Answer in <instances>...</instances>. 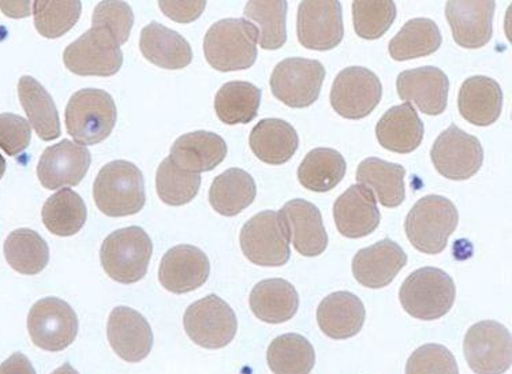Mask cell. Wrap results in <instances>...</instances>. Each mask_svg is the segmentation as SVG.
Instances as JSON below:
<instances>
[{
    "label": "cell",
    "mask_w": 512,
    "mask_h": 374,
    "mask_svg": "<svg viewBox=\"0 0 512 374\" xmlns=\"http://www.w3.org/2000/svg\"><path fill=\"white\" fill-rule=\"evenodd\" d=\"M259 32L245 18H226L213 24L204 37L205 59L213 69L229 73L250 69L257 59Z\"/></svg>",
    "instance_id": "1"
},
{
    "label": "cell",
    "mask_w": 512,
    "mask_h": 374,
    "mask_svg": "<svg viewBox=\"0 0 512 374\" xmlns=\"http://www.w3.org/2000/svg\"><path fill=\"white\" fill-rule=\"evenodd\" d=\"M97 208L110 218L140 212L145 205V183L140 168L126 160L106 164L93 185Z\"/></svg>",
    "instance_id": "2"
},
{
    "label": "cell",
    "mask_w": 512,
    "mask_h": 374,
    "mask_svg": "<svg viewBox=\"0 0 512 374\" xmlns=\"http://www.w3.org/2000/svg\"><path fill=\"white\" fill-rule=\"evenodd\" d=\"M459 213L451 200L431 194L417 201L405 220L407 239L418 252L440 254L457 230Z\"/></svg>",
    "instance_id": "3"
},
{
    "label": "cell",
    "mask_w": 512,
    "mask_h": 374,
    "mask_svg": "<svg viewBox=\"0 0 512 374\" xmlns=\"http://www.w3.org/2000/svg\"><path fill=\"white\" fill-rule=\"evenodd\" d=\"M457 297L454 280L443 269L425 267L411 273L403 282L399 299L407 314L417 320L442 319Z\"/></svg>",
    "instance_id": "4"
},
{
    "label": "cell",
    "mask_w": 512,
    "mask_h": 374,
    "mask_svg": "<svg viewBox=\"0 0 512 374\" xmlns=\"http://www.w3.org/2000/svg\"><path fill=\"white\" fill-rule=\"evenodd\" d=\"M118 111L110 93L82 89L70 97L65 112L67 133L81 145H97L110 137Z\"/></svg>",
    "instance_id": "5"
},
{
    "label": "cell",
    "mask_w": 512,
    "mask_h": 374,
    "mask_svg": "<svg viewBox=\"0 0 512 374\" xmlns=\"http://www.w3.org/2000/svg\"><path fill=\"white\" fill-rule=\"evenodd\" d=\"M153 245L141 227H127L104 239L100 260L104 271L115 282L137 283L147 275Z\"/></svg>",
    "instance_id": "6"
},
{
    "label": "cell",
    "mask_w": 512,
    "mask_h": 374,
    "mask_svg": "<svg viewBox=\"0 0 512 374\" xmlns=\"http://www.w3.org/2000/svg\"><path fill=\"white\" fill-rule=\"evenodd\" d=\"M183 327L197 346L218 350L233 342L238 320L226 301L211 294L186 309Z\"/></svg>",
    "instance_id": "7"
},
{
    "label": "cell",
    "mask_w": 512,
    "mask_h": 374,
    "mask_svg": "<svg viewBox=\"0 0 512 374\" xmlns=\"http://www.w3.org/2000/svg\"><path fill=\"white\" fill-rule=\"evenodd\" d=\"M241 249L250 263L260 267H282L290 260V241L279 212L254 215L242 227Z\"/></svg>",
    "instance_id": "8"
},
{
    "label": "cell",
    "mask_w": 512,
    "mask_h": 374,
    "mask_svg": "<svg viewBox=\"0 0 512 374\" xmlns=\"http://www.w3.org/2000/svg\"><path fill=\"white\" fill-rule=\"evenodd\" d=\"M325 80L323 63L305 58H289L272 71V95L291 108H308L319 99Z\"/></svg>",
    "instance_id": "9"
},
{
    "label": "cell",
    "mask_w": 512,
    "mask_h": 374,
    "mask_svg": "<svg viewBox=\"0 0 512 374\" xmlns=\"http://www.w3.org/2000/svg\"><path fill=\"white\" fill-rule=\"evenodd\" d=\"M63 62L77 76L111 77L121 70L123 54L110 33L91 28L66 48Z\"/></svg>",
    "instance_id": "10"
},
{
    "label": "cell",
    "mask_w": 512,
    "mask_h": 374,
    "mask_svg": "<svg viewBox=\"0 0 512 374\" xmlns=\"http://www.w3.org/2000/svg\"><path fill=\"white\" fill-rule=\"evenodd\" d=\"M383 96L379 77L366 67L340 71L332 84L330 102L340 117L358 121L372 114Z\"/></svg>",
    "instance_id": "11"
},
{
    "label": "cell",
    "mask_w": 512,
    "mask_h": 374,
    "mask_svg": "<svg viewBox=\"0 0 512 374\" xmlns=\"http://www.w3.org/2000/svg\"><path fill=\"white\" fill-rule=\"evenodd\" d=\"M463 353L476 374H503L511 368V335L503 324L485 320L466 332Z\"/></svg>",
    "instance_id": "12"
},
{
    "label": "cell",
    "mask_w": 512,
    "mask_h": 374,
    "mask_svg": "<svg viewBox=\"0 0 512 374\" xmlns=\"http://www.w3.org/2000/svg\"><path fill=\"white\" fill-rule=\"evenodd\" d=\"M436 171L451 181H467L481 170L484 149L480 140L451 125L436 138L431 151Z\"/></svg>",
    "instance_id": "13"
},
{
    "label": "cell",
    "mask_w": 512,
    "mask_h": 374,
    "mask_svg": "<svg viewBox=\"0 0 512 374\" xmlns=\"http://www.w3.org/2000/svg\"><path fill=\"white\" fill-rule=\"evenodd\" d=\"M28 331L37 347L56 353L65 350L76 340L78 317L62 299H40L29 312Z\"/></svg>",
    "instance_id": "14"
},
{
    "label": "cell",
    "mask_w": 512,
    "mask_h": 374,
    "mask_svg": "<svg viewBox=\"0 0 512 374\" xmlns=\"http://www.w3.org/2000/svg\"><path fill=\"white\" fill-rule=\"evenodd\" d=\"M298 41L315 51L334 50L345 36L342 5L335 0H306L298 7Z\"/></svg>",
    "instance_id": "15"
},
{
    "label": "cell",
    "mask_w": 512,
    "mask_h": 374,
    "mask_svg": "<svg viewBox=\"0 0 512 374\" xmlns=\"http://www.w3.org/2000/svg\"><path fill=\"white\" fill-rule=\"evenodd\" d=\"M91 162V152L87 147L62 140L43 152L37 166V177L48 190L77 186L87 175Z\"/></svg>",
    "instance_id": "16"
},
{
    "label": "cell",
    "mask_w": 512,
    "mask_h": 374,
    "mask_svg": "<svg viewBox=\"0 0 512 374\" xmlns=\"http://www.w3.org/2000/svg\"><path fill=\"white\" fill-rule=\"evenodd\" d=\"M396 91L403 102L416 104L425 115L436 117L446 111L450 80L435 66L418 67L399 74Z\"/></svg>",
    "instance_id": "17"
},
{
    "label": "cell",
    "mask_w": 512,
    "mask_h": 374,
    "mask_svg": "<svg viewBox=\"0 0 512 374\" xmlns=\"http://www.w3.org/2000/svg\"><path fill=\"white\" fill-rule=\"evenodd\" d=\"M279 215L286 227L289 241L301 256L317 257L327 250L328 234L320 209L315 204L295 198L284 204Z\"/></svg>",
    "instance_id": "18"
},
{
    "label": "cell",
    "mask_w": 512,
    "mask_h": 374,
    "mask_svg": "<svg viewBox=\"0 0 512 374\" xmlns=\"http://www.w3.org/2000/svg\"><path fill=\"white\" fill-rule=\"evenodd\" d=\"M211 272L208 256L192 245H179L164 254L159 280L170 293L186 294L204 286Z\"/></svg>",
    "instance_id": "19"
},
{
    "label": "cell",
    "mask_w": 512,
    "mask_h": 374,
    "mask_svg": "<svg viewBox=\"0 0 512 374\" xmlns=\"http://www.w3.org/2000/svg\"><path fill=\"white\" fill-rule=\"evenodd\" d=\"M407 264L405 250L390 238L361 249L353 258V275L368 289L379 290L394 282Z\"/></svg>",
    "instance_id": "20"
},
{
    "label": "cell",
    "mask_w": 512,
    "mask_h": 374,
    "mask_svg": "<svg viewBox=\"0 0 512 374\" xmlns=\"http://www.w3.org/2000/svg\"><path fill=\"white\" fill-rule=\"evenodd\" d=\"M108 342L123 361L140 362L153 347L151 325L142 314L126 306L112 310L107 324Z\"/></svg>",
    "instance_id": "21"
},
{
    "label": "cell",
    "mask_w": 512,
    "mask_h": 374,
    "mask_svg": "<svg viewBox=\"0 0 512 374\" xmlns=\"http://www.w3.org/2000/svg\"><path fill=\"white\" fill-rule=\"evenodd\" d=\"M496 3L459 0L447 2L446 18L452 29L455 43L467 50H478L492 39L493 14Z\"/></svg>",
    "instance_id": "22"
},
{
    "label": "cell",
    "mask_w": 512,
    "mask_h": 374,
    "mask_svg": "<svg viewBox=\"0 0 512 374\" xmlns=\"http://www.w3.org/2000/svg\"><path fill=\"white\" fill-rule=\"evenodd\" d=\"M380 211L376 197L362 185H353L335 201L334 220L343 237H368L379 227Z\"/></svg>",
    "instance_id": "23"
},
{
    "label": "cell",
    "mask_w": 512,
    "mask_h": 374,
    "mask_svg": "<svg viewBox=\"0 0 512 374\" xmlns=\"http://www.w3.org/2000/svg\"><path fill=\"white\" fill-rule=\"evenodd\" d=\"M366 310L357 295L338 291L325 297L317 308V324L323 334L335 340H345L360 334Z\"/></svg>",
    "instance_id": "24"
},
{
    "label": "cell",
    "mask_w": 512,
    "mask_h": 374,
    "mask_svg": "<svg viewBox=\"0 0 512 374\" xmlns=\"http://www.w3.org/2000/svg\"><path fill=\"white\" fill-rule=\"evenodd\" d=\"M458 108L465 121L491 126L502 115L503 91L499 82L485 76L467 78L459 89Z\"/></svg>",
    "instance_id": "25"
},
{
    "label": "cell",
    "mask_w": 512,
    "mask_h": 374,
    "mask_svg": "<svg viewBox=\"0 0 512 374\" xmlns=\"http://www.w3.org/2000/svg\"><path fill=\"white\" fill-rule=\"evenodd\" d=\"M226 156V141L219 134L204 130L179 137L170 152L175 166L193 174L215 170Z\"/></svg>",
    "instance_id": "26"
},
{
    "label": "cell",
    "mask_w": 512,
    "mask_h": 374,
    "mask_svg": "<svg viewBox=\"0 0 512 374\" xmlns=\"http://www.w3.org/2000/svg\"><path fill=\"white\" fill-rule=\"evenodd\" d=\"M424 132V122L410 103L390 108L376 126L381 147L401 155L416 151L424 140Z\"/></svg>",
    "instance_id": "27"
},
{
    "label": "cell",
    "mask_w": 512,
    "mask_h": 374,
    "mask_svg": "<svg viewBox=\"0 0 512 374\" xmlns=\"http://www.w3.org/2000/svg\"><path fill=\"white\" fill-rule=\"evenodd\" d=\"M140 50L147 61L160 69H185L193 61L189 41L156 21L142 29Z\"/></svg>",
    "instance_id": "28"
},
{
    "label": "cell",
    "mask_w": 512,
    "mask_h": 374,
    "mask_svg": "<svg viewBox=\"0 0 512 374\" xmlns=\"http://www.w3.org/2000/svg\"><path fill=\"white\" fill-rule=\"evenodd\" d=\"M250 149L257 159L271 166L289 162L300 145L297 130L278 118L263 119L253 127L249 136Z\"/></svg>",
    "instance_id": "29"
},
{
    "label": "cell",
    "mask_w": 512,
    "mask_h": 374,
    "mask_svg": "<svg viewBox=\"0 0 512 374\" xmlns=\"http://www.w3.org/2000/svg\"><path fill=\"white\" fill-rule=\"evenodd\" d=\"M249 305L257 319L268 324H282L297 314L300 297L287 280L267 279L253 287Z\"/></svg>",
    "instance_id": "30"
},
{
    "label": "cell",
    "mask_w": 512,
    "mask_h": 374,
    "mask_svg": "<svg viewBox=\"0 0 512 374\" xmlns=\"http://www.w3.org/2000/svg\"><path fill=\"white\" fill-rule=\"evenodd\" d=\"M405 167L368 157L357 168L358 185L371 190L384 208H398L406 197Z\"/></svg>",
    "instance_id": "31"
},
{
    "label": "cell",
    "mask_w": 512,
    "mask_h": 374,
    "mask_svg": "<svg viewBox=\"0 0 512 374\" xmlns=\"http://www.w3.org/2000/svg\"><path fill=\"white\" fill-rule=\"evenodd\" d=\"M257 187L252 175L241 168H230L213 179L209 204L219 215L233 218L256 200Z\"/></svg>",
    "instance_id": "32"
},
{
    "label": "cell",
    "mask_w": 512,
    "mask_h": 374,
    "mask_svg": "<svg viewBox=\"0 0 512 374\" xmlns=\"http://www.w3.org/2000/svg\"><path fill=\"white\" fill-rule=\"evenodd\" d=\"M18 97L28 115L29 125L43 141L61 137L58 110L50 93L35 78L24 76L18 82Z\"/></svg>",
    "instance_id": "33"
},
{
    "label": "cell",
    "mask_w": 512,
    "mask_h": 374,
    "mask_svg": "<svg viewBox=\"0 0 512 374\" xmlns=\"http://www.w3.org/2000/svg\"><path fill=\"white\" fill-rule=\"evenodd\" d=\"M347 164L342 153L332 148L310 151L298 167V181L310 192L327 193L345 178Z\"/></svg>",
    "instance_id": "34"
},
{
    "label": "cell",
    "mask_w": 512,
    "mask_h": 374,
    "mask_svg": "<svg viewBox=\"0 0 512 374\" xmlns=\"http://www.w3.org/2000/svg\"><path fill=\"white\" fill-rule=\"evenodd\" d=\"M439 26L429 18H414L402 26L390 41L388 51L394 61L405 62L435 54L442 47Z\"/></svg>",
    "instance_id": "35"
},
{
    "label": "cell",
    "mask_w": 512,
    "mask_h": 374,
    "mask_svg": "<svg viewBox=\"0 0 512 374\" xmlns=\"http://www.w3.org/2000/svg\"><path fill=\"white\" fill-rule=\"evenodd\" d=\"M261 91L246 81L224 84L215 97V111L226 125H246L259 114Z\"/></svg>",
    "instance_id": "36"
},
{
    "label": "cell",
    "mask_w": 512,
    "mask_h": 374,
    "mask_svg": "<svg viewBox=\"0 0 512 374\" xmlns=\"http://www.w3.org/2000/svg\"><path fill=\"white\" fill-rule=\"evenodd\" d=\"M87 207L80 194L62 189L51 196L41 211L44 226L58 237H71L80 233L87 222Z\"/></svg>",
    "instance_id": "37"
},
{
    "label": "cell",
    "mask_w": 512,
    "mask_h": 374,
    "mask_svg": "<svg viewBox=\"0 0 512 374\" xmlns=\"http://www.w3.org/2000/svg\"><path fill=\"white\" fill-rule=\"evenodd\" d=\"M267 362L274 374H310L316 364L315 347L300 334L282 335L269 344Z\"/></svg>",
    "instance_id": "38"
},
{
    "label": "cell",
    "mask_w": 512,
    "mask_h": 374,
    "mask_svg": "<svg viewBox=\"0 0 512 374\" xmlns=\"http://www.w3.org/2000/svg\"><path fill=\"white\" fill-rule=\"evenodd\" d=\"M5 257L10 267L22 275H37L50 261V249L40 234L18 228L7 237Z\"/></svg>",
    "instance_id": "39"
},
{
    "label": "cell",
    "mask_w": 512,
    "mask_h": 374,
    "mask_svg": "<svg viewBox=\"0 0 512 374\" xmlns=\"http://www.w3.org/2000/svg\"><path fill=\"white\" fill-rule=\"evenodd\" d=\"M244 16L256 26L261 48L274 51L286 44L287 2H248Z\"/></svg>",
    "instance_id": "40"
},
{
    "label": "cell",
    "mask_w": 512,
    "mask_h": 374,
    "mask_svg": "<svg viewBox=\"0 0 512 374\" xmlns=\"http://www.w3.org/2000/svg\"><path fill=\"white\" fill-rule=\"evenodd\" d=\"M200 186V174L182 170L171 162L170 157L163 160L156 172L158 196L164 204L171 207L189 204L197 196Z\"/></svg>",
    "instance_id": "41"
},
{
    "label": "cell",
    "mask_w": 512,
    "mask_h": 374,
    "mask_svg": "<svg viewBox=\"0 0 512 374\" xmlns=\"http://www.w3.org/2000/svg\"><path fill=\"white\" fill-rule=\"evenodd\" d=\"M37 32L46 39L66 35L80 20L81 2H35L32 6Z\"/></svg>",
    "instance_id": "42"
},
{
    "label": "cell",
    "mask_w": 512,
    "mask_h": 374,
    "mask_svg": "<svg viewBox=\"0 0 512 374\" xmlns=\"http://www.w3.org/2000/svg\"><path fill=\"white\" fill-rule=\"evenodd\" d=\"M396 18V5L384 2H353L354 31L365 40H377L386 35Z\"/></svg>",
    "instance_id": "43"
},
{
    "label": "cell",
    "mask_w": 512,
    "mask_h": 374,
    "mask_svg": "<svg viewBox=\"0 0 512 374\" xmlns=\"http://www.w3.org/2000/svg\"><path fill=\"white\" fill-rule=\"evenodd\" d=\"M133 24L132 7L125 2H102L93 11L92 28L110 33L119 47L129 40Z\"/></svg>",
    "instance_id": "44"
},
{
    "label": "cell",
    "mask_w": 512,
    "mask_h": 374,
    "mask_svg": "<svg viewBox=\"0 0 512 374\" xmlns=\"http://www.w3.org/2000/svg\"><path fill=\"white\" fill-rule=\"evenodd\" d=\"M406 374H459L457 359L442 344L429 343L410 355Z\"/></svg>",
    "instance_id": "45"
},
{
    "label": "cell",
    "mask_w": 512,
    "mask_h": 374,
    "mask_svg": "<svg viewBox=\"0 0 512 374\" xmlns=\"http://www.w3.org/2000/svg\"><path fill=\"white\" fill-rule=\"evenodd\" d=\"M32 129L20 115L0 114V148L9 156L20 155L29 147Z\"/></svg>",
    "instance_id": "46"
},
{
    "label": "cell",
    "mask_w": 512,
    "mask_h": 374,
    "mask_svg": "<svg viewBox=\"0 0 512 374\" xmlns=\"http://www.w3.org/2000/svg\"><path fill=\"white\" fill-rule=\"evenodd\" d=\"M207 2H159L160 10L171 20L189 24L203 14Z\"/></svg>",
    "instance_id": "47"
},
{
    "label": "cell",
    "mask_w": 512,
    "mask_h": 374,
    "mask_svg": "<svg viewBox=\"0 0 512 374\" xmlns=\"http://www.w3.org/2000/svg\"><path fill=\"white\" fill-rule=\"evenodd\" d=\"M0 374H36V370L24 354L16 353L0 365Z\"/></svg>",
    "instance_id": "48"
},
{
    "label": "cell",
    "mask_w": 512,
    "mask_h": 374,
    "mask_svg": "<svg viewBox=\"0 0 512 374\" xmlns=\"http://www.w3.org/2000/svg\"><path fill=\"white\" fill-rule=\"evenodd\" d=\"M31 2H0V10L11 18L31 16Z\"/></svg>",
    "instance_id": "49"
},
{
    "label": "cell",
    "mask_w": 512,
    "mask_h": 374,
    "mask_svg": "<svg viewBox=\"0 0 512 374\" xmlns=\"http://www.w3.org/2000/svg\"><path fill=\"white\" fill-rule=\"evenodd\" d=\"M52 374H80L76 369L73 368L70 364H65L61 366V368L56 369Z\"/></svg>",
    "instance_id": "50"
},
{
    "label": "cell",
    "mask_w": 512,
    "mask_h": 374,
    "mask_svg": "<svg viewBox=\"0 0 512 374\" xmlns=\"http://www.w3.org/2000/svg\"><path fill=\"white\" fill-rule=\"evenodd\" d=\"M6 172V160L3 159V156L0 155V179L3 178V175H5Z\"/></svg>",
    "instance_id": "51"
}]
</instances>
